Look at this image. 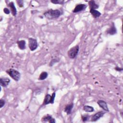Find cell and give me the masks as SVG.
<instances>
[{
	"label": "cell",
	"instance_id": "3",
	"mask_svg": "<svg viewBox=\"0 0 123 123\" xmlns=\"http://www.w3.org/2000/svg\"><path fill=\"white\" fill-rule=\"evenodd\" d=\"M79 50V47L78 45H75L74 47L71 48L67 52L68 57L72 59L75 58L77 55Z\"/></svg>",
	"mask_w": 123,
	"mask_h": 123
},
{
	"label": "cell",
	"instance_id": "19",
	"mask_svg": "<svg viewBox=\"0 0 123 123\" xmlns=\"http://www.w3.org/2000/svg\"><path fill=\"white\" fill-rule=\"evenodd\" d=\"M50 1L55 4H63L64 3L63 0H51Z\"/></svg>",
	"mask_w": 123,
	"mask_h": 123
},
{
	"label": "cell",
	"instance_id": "18",
	"mask_svg": "<svg viewBox=\"0 0 123 123\" xmlns=\"http://www.w3.org/2000/svg\"><path fill=\"white\" fill-rule=\"evenodd\" d=\"M48 76V74L46 72H42L39 76L38 78L39 80H44L47 78Z\"/></svg>",
	"mask_w": 123,
	"mask_h": 123
},
{
	"label": "cell",
	"instance_id": "16",
	"mask_svg": "<svg viewBox=\"0 0 123 123\" xmlns=\"http://www.w3.org/2000/svg\"><path fill=\"white\" fill-rule=\"evenodd\" d=\"M50 98H51V95L50 94H47L46 95L44 99V101H43V105H46L49 104V103H50Z\"/></svg>",
	"mask_w": 123,
	"mask_h": 123
},
{
	"label": "cell",
	"instance_id": "14",
	"mask_svg": "<svg viewBox=\"0 0 123 123\" xmlns=\"http://www.w3.org/2000/svg\"><path fill=\"white\" fill-rule=\"evenodd\" d=\"M88 4L90 7V9H94V10H96L98 8L99 5L97 4L95 1L94 0H90L88 1Z\"/></svg>",
	"mask_w": 123,
	"mask_h": 123
},
{
	"label": "cell",
	"instance_id": "10",
	"mask_svg": "<svg viewBox=\"0 0 123 123\" xmlns=\"http://www.w3.org/2000/svg\"><path fill=\"white\" fill-rule=\"evenodd\" d=\"M107 34L110 35H114L117 33V29L114 23H112L111 26L106 31Z\"/></svg>",
	"mask_w": 123,
	"mask_h": 123
},
{
	"label": "cell",
	"instance_id": "7",
	"mask_svg": "<svg viewBox=\"0 0 123 123\" xmlns=\"http://www.w3.org/2000/svg\"><path fill=\"white\" fill-rule=\"evenodd\" d=\"M41 121L43 122H49L50 123H55L56 122L55 120L53 118L51 115L47 114L44 115L41 119Z\"/></svg>",
	"mask_w": 123,
	"mask_h": 123
},
{
	"label": "cell",
	"instance_id": "17",
	"mask_svg": "<svg viewBox=\"0 0 123 123\" xmlns=\"http://www.w3.org/2000/svg\"><path fill=\"white\" fill-rule=\"evenodd\" d=\"M83 110L87 112H92L94 111V109L93 107L89 105H85L83 107Z\"/></svg>",
	"mask_w": 123,
	"mask_h": 123
},
{
	"label": "cell",
	"instance_id": "21",
	"mask_svg": "<svg viewBox=\"0 0 123 123\" xmlns=\"http://www.w3.org/2000/svg\"><path fill=\"white\" fill-rule=\"evenodd\" d=\"M59 60L57 58H54V59H52L51 61L49 62V66H52L55 63L59 62Z\"/></svg>",
	"mask_w": 123,
	"mask_h": 123
},
{
	"label": "cell",
	"instance_id": "23",
	"mask_svg": "<svg viewBox=\"0 0 123 123\" xmlns=\"http://www.w3.org/2000/svg\"><path fill=\"white\" fill-rule=\"evenodd\" d=\"M17 3L18 5L22 8L24 6V1L23 0H17Z\"/></svg>",
	"mask_w": 123,
	"mask_h": 123
},
{
	"label": "cell",
	"instance_id": "24",
	"mask_svg": "<svg viewBox=\"0 0 123 123\" xmlns=\"http://www.w3.org/2000/svg\"><path fill=\"white\" fill-rule=\"evenodd\" d=\"M5 104V101L2 98L0 99V108H2Z\"/></svg>",
	"mask_w": 123,
	"mask_h": 123
},
{
	"label": "cell",
	"instance_id": "6",
	"mask_svg": "<svg viewBox=\"0 0 123 123\" xmlns=\"http://www.w3.org/2000/svg\"><path fill=\"white\" fill-rule=\"evenodd\" d=\"M86 7L87 6L85 4H78L75 6L72 12L74 13L79 12L85 10L86 9Z\"/></svg>",
	"mask_w": 123,
	"mask_h": 123
},
{
	"label": "cell",
	"instance_id": "4",
	"mask_svg": "<svg viewBox=\"0 0 123 123\" xmlns=\"http://www.w3.org/2000/svg\"><path fill=\"white\" fill-rule=\"evenodd\" d=\"M28 47L31 51L36 50L38 47L37 39L32 37L28 38Z\"/></svg>",
	"mask_w": 123,
	"mask_h": 123
},
{
	"label": "cell",
	"instance_id": "5",
	"mask_svg": "<svg viewBox=\"0 0 123 123\" xmlns=\"http://www.w3.org/2000/svg\"><path fill=\"white\" fill-rule=\"evenodd\" d=\"M105 113H106V112L102 111H99L95 113L92 116L91 118V122H96V121H98L99 119H100V118L103 117V115Z\"/></svg>",
	"mask_w": 123,
	"mask_h": 123
},
{
	"label": "cell",
	"instance_id": "2",
	"mask_svg": "<svg viewBox=\"0 0 123 123\" xmlns=\"http://www.w3.org/2000/svg\"><path fill=\"white\" fill-rule=\"evenodd\" d=\"M6 72L15 81L17 82L20 80L21 74L17 70L13 68H10L7 70Z\"/></svg>",
	"mask_w": 123,
	"mask_h": 123
},
{
	"label": "cell",
	"instance_id": "8",
	"mask_svg": "<svg viewBox=\"0 0 123 123\" xmlns=\"http://www.w3.org/2000/svg\"><path fill=\"white\" fill-rule=\"evenodd\" d=\"M97 104L100 108H101L105 111H108V112L109 111V108L108 107L107 103L104 100H98L97 101Z\"/></svg>",
	"mask_w": 123,
	"mask_h": 123
},
{
	"label": "cell",
	"instance_id": "20",
	"mask_svg": "<svg viewBox=\"0 0 123 123\" xmlns=\"http://www.w3.org/2000/svg\"><path fill=\"white\" fill-rule=\"evenodd\" d=\"M89 118H90V116L88 114H84V115H82L81 116V118L83 122L87 121L89 119Z\"/></svg>",
	"mask_w": 123,
	"mask_h": 123
},
{
	"label": "cell",
	"instance_id": "9",
	"mask_svg": "<svg viewBox=\"0 0 123 123\" xmlns=\"http://www.w3.org/2000/svg\"><path fill=\"white\" fill-rule=\"evenodd\" d=\"M10 79L8 77H1L0 78V86L3 87H6L10 83Z\"/></svg>",
	"mask_w": 123,
	"mask_h": 123
},
{
	"label": "cell",
	"instance_id": "15",
	"mask_svg": "<svg viewBox=\"0 0 123 123\" xmlns=\"http://www.w3.org/2000/svg\"><path fill=\"white\" fill-rule=\"evenodd\" d=\"M90 12L91 14V15L93 16V17L95 18H97L101 15V13L99 11L96 10L90 9Z\"/></svg>",
	"mask_w": 123,
	"mask_h": 123
},
{
	"label": "cell",
	"instance_id": "22",
	"mask_svg": "<svg viewBox=\"0 0 123 123\" xmlns=\"http://www.w3.org/2000/svg\"><path fill=\"white\" fill-rule=\"evenodd\" d=\"M55 96H56V93L54 92L51 95V98H50V103H51V104H53L54 103Z\"/></svg>",
	"mask_w": 123,
	"mask_h": 123
},
{
	"label": "cell",
	"instance_id": "26",
	"mask_svg": "<svg viewBox=\"0 0 123 123\" xmlns=\"http://www.w3.org/2000/svg\"><path fill=\"white\" fill-rule=\"evenodd\" d=\"M115 70H116V71H118V72H122V71L123 70V68H120V67H118V66H117V67H116L115 68Z\"/></svg>",
	"mask_w": 123,
	"mask_h": 123
},
{
	"label": "cell",
	"instance_id": "1",
	"mask_svg": "<svg viewBox=\"0 0 123 123\" xmlns=\"http://www.w3.org/2000/svg\"><path fill=\"white\" fill-rule=\"evenodd\" d=\"M61 15V12L59 10L50 9L44 13V16L49 20H53L59 18Z\"/></svg>",
	"mask_w": 123,
	"mask_h": 123
},
{
	"label": "cell",
	"instance_id": "12",
	"mask_svg": "<svg viewBox=\"0 0 123 123\" xmlns=\"http://www.w3.org/2000/svg\"><path fill=\"white\" fill-rule=\"evenodd\" d=\"M74 107V103H71L67 105L64 109V111L67 113V114H70L72 112V110Z\"/></svg>",
	"mask_w": 123,
	"mask_h": 123
},
{
	"label": "cell",
	"instance_id": "25",
	"mask_svg": "<svg viewBox=\"0 0 123 123\" xmlns=\"http://www.w3.org/2000/svg\"><path fill=\"white\" fill-rule=\"evenodd\" d=\"M3 12L5 14H9L10 13V10L7 8H4L3 9Z\"/></svg>",
	"mask_w": 123,
	"mask_h": 123
},
{
	"label": "cell",
	"instance_id": "13",
	"mask_svg": "<svg viewBox=\"0 0 123 123\" xmlns=\"http://www.w3.org/2000/svg\"><path fill=\"white\" fill-rule=\"evenodd\" d=\"M17 44L18 48L21 50H24L26 48L25 41L24 40H18L17 41Z\"/></svg>",
	"mask_w": 123,
	"mask_h": 123
},
{
	"label": "cell",
	"instance_id": "11",
	"mask_svg": "<svg viewBox=\"0 0 123 123\" xmlns=\"http://www.w3.org/2000/svg\"><path fill=\"white\" fill-rule=\"evenodd\" d=\"M7 5L9 7H10L12 15L13 16H16V15L17 14V10L15 8V6L14 5V2L12 1L10 2L7 4Z\"/></svg>",
	"mask_w": 123,
	"mask_h": 123
}]
</instances>
